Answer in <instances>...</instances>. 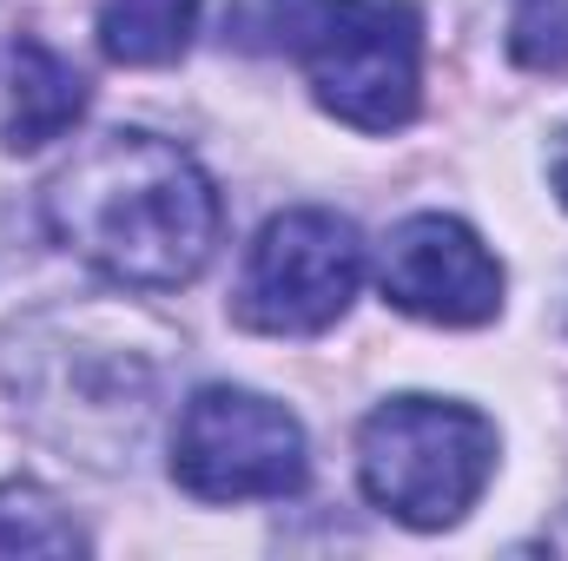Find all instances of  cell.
I'll use <instances>...</instances> for the list:
<instances>
[{"label": "cell", "mask_w": 568, "mask_h": 561, "mask_svg": "<svg viewBox=\"0 0 568 561\" xmlns=\"http://www.w3.org/2000/svg\"><path fill=\"white\" fill-rule=\"evenodd\" d=\"M47 232L120 290L192 284L225 232L212 172L140 126L87 140L47 185Z\"/></svg>", "instance_id": "obj_1"}, {"label": "cell", "mask_w": 568, "mask_h": 561, "mask_svg": "<svg viewBox=\"0 0 568 561\" xmlns=\"http://www.w3.org/2000/svg\"><path fill=\"white\" fill-rule=\"evenodd\" d=\"M278 33L311 100L357 133H404L424 106L417 0H278Z\"/></svg>", "instance_id": "obj_2"}, {"label": "cell", "mask_w": 568, "mask_h": 561, "mask_svg": "<svg viewBox=\"0 0 568 561\" xmlns=\"http://www.w3.org/2000/svg\"><path fill=\"white\" fill-rule=\"evenodd\" d=\"M100 317H33L20 324V350H7V384L20 410L67 449H120L140 442L152 397H159V357H140L126 337H93Z\"/></svg>", "instance_id": "obj_3"}, {"label": "cell", "mask_w": 568, "mask_h": 561, "mask_svg": "<svg viewBox=\"0 0 568 561\" xmlns=\"http://www.w3.org/2000/svg\"><path fill=\"white\" fill-rule=\"evenodd\" d=\"M496 422L456 397H390L357 429V482L404 529H456L496 476Z\"/></svg>", "instance_id": "obj_4"}, {"label": "cell", "mask_w": 568, "mask_h": 561, "mask_svg": "<svg viewBox=\"0 0 568 561\" xmlns=\"http://www.w3.org/2000/svg\"><path fill=\"white\" fill-rule=\"evenodd\" d=\"M172 482L199 502H284L311 482L304 422L258 390L205 384L172 422Z\"/></svg>", "instance_id": "obj_5"}, {"label": "cell", "mask_w": 568, "mask_h": 561, "mask_svg": "<svg viewBox=\"0 0 568 561\" xmlns=\"http://www.w3.org/2000/svg\"><path fill=\"white\" fill-rule=\"evenodd\" d=\"M357 284H364L357 225L324 205H291L252 238L232 290V317L258 337H317L351 310Z\"/></svg>", "instance_id": "obj_6"}, {"label": "cell", "mask_w": 568, "mask_h": 561, "mask_svg": "<svg viewBox=\"0 0 568 561\" xmlns=\"http://www.w3.org/2000/svg\"><path fill=\"white\" fill-rule=\"evenodd\" d=\"M377 290L417 324L476 330L503 310V258L463 218L410 212L377 252Z\"/></svg>", "instance_id": "obj_7"}, {"label": "cell", "mask_w": 568, "mask_h": 561, "mask_svg": "<svg viewBox=\"0 0 568 561\" xmlns=\"http://www.w3.org/2000/svg\"><path fill=\"white\" fill-rule=\"evenodd\" d=\"M80 113H87L80 67L33 33L7 40V53H0V145L40 152V145L67 140L80 126Z\"/></svg>", "instance_id": "obj_8"}, {"label": "cell", "mask_w": 568, "mask_h": 561, "mask_svg": "<svg viewBox=\"0 0 568 561\" xmlns=\"http://www.w3.org/2000/svg\"><path fill=\"white\" fill-rule=\"evenodd\" d=\"M205 0H100V53L113 67H172L199 33Z\"/></svg>", "instance_id": "obj_9"}, {"label": "cell", "mask_w": 568, "mask_h": 561, "mask_svg": "<svg viewBox=\"0 0 568 561\" xmlns=\"http://www.w3.org/2000/svg\"><path fill=\"white\" fill-rule=\"evenodd\" d=\"M0 555H87L80 522L40 482H0Z\"/></svg>", "instance_id": "obj_10"}, {"label": "cell", "mask_w": 568, "mask_h": 561, "mask_svg": "<svg viewBox=\"0 0 568 561\" xmlns=\"http://www.w3.org/2000/svg\"><path fill=\"white\" fill-rule=\"evenodd\" d=\"M509 60L529 73H568V0H509Z\"/></svg>", "instance_id": "obj_11"}, {"label": "cell", "mask_w": 568, "mask_h": 561, "mask_svg": "<svg viewBox=\"0 0 568 561\" xmlns=\"http://www.w3.org/2000/svg\"><path fill=\"white\" fill-rule=\"evenodd\" d=\"M549 185H556V198L568 205V133L556 140V152H549Z\"/></svg>", "instance_id": "obj_12"}]
</instances>
